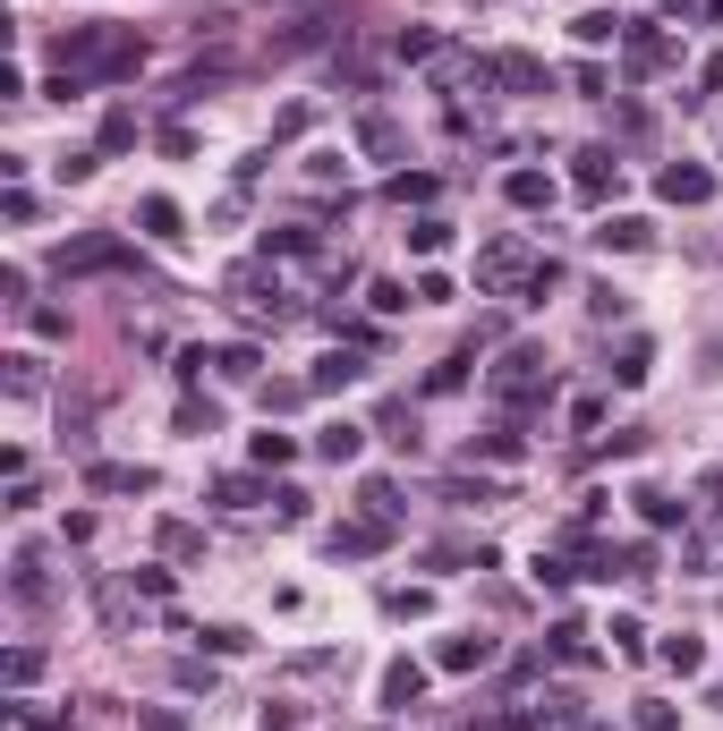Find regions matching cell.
<instances>
[{
    "mask_svg": "<svg viewBox=\"0 0 723 731\" xmlns=\"http://www.w3.org/2000/svg\"><path fill=\"white\" fill-rule=\"evenodd\" d=\"M486 391L502 400V409H536V400H554V357L536 350V341H520V350L486 375Z\"/></svg>",
    "mask_w": 723,
    "mask_h": 731,
    "instance_id": "obj_1",
    "label": "cell"
},
{
    "mask_svg": "<svg viewBox=\"0 0 723 731\" xmlns=\"http://www.w3.org/2000/svg\"><path fill=\"white\" fill-rule=\"evenodd\" d=\"M231 307H238L247 323H264V315L281 323V315H290V307H281V273H264V264H238V273H231Z\"/></svg>",
    "mask_w": 723,
    "mask_h": 731,
    "instance_id": "obj_2",
    "label": "cell"
},
{
    "mask_svg": "<svg viewBox=\"0 0 723 731\" xmlns=\"http://www.w3.org/2000/svg\"><path fill=\"white\" fill-rule=\"evenodd\" d=\"M477 281L486 289H520V281H536V255H527L520 239H493V247L477 255Z\"/></svg>",
    "mask_w": 723,
    "mask_h": 731,
    "instance_id": "obj_3",
    "label": "cell"
},
{
    "mask_svg": "<svg viewBox=\"0 0 723 731\" xmlns=\"http://www.w3.org/2000/svg\"><path fill=\"white\" fill-rule=\"evenodd\" d=\"M486 77H493V86H520V95H545V86H554V77H545V60H527V52H493Z\"/></svg>",
    "mask_w": 723,
    "mask_h": 731,
    "instance_id": "obj_4",
    "label": "cell"
},
{
    "mask_svg": "<svg viewBox=\"0 0 723 731\" xmlns=\"http://www.w3.org/2000/svg\"><path fill=\"white\" fill-rule=\"evenodd\" d=\"M613 188H622V162L604 154V145H588V154H579V196H588V204H604Z\"/></svg>",
    "mask_w": 723,
    "mask_h": 731,
    "instance_id": "obj_5",
    "label": "cell"
},
{
    "mask_svg": "<svg viewBox=\"0 0 723 731\" xmlns=\"http://www.w3.org/2000/svg\"><path fill=\"white\" fill-rule=\"evenodd\" d=\"M111 264H129L120 239H77V247H60V273H111Z\"/></svg>",
    "mask_w": 723,
    "mask_h": 731,
    "instance_id": "obj_6",
    "label": "cell"
},
{
    "mask_svg": "<svg viewBox=\"0 0 723 731\" xmlns=\"http://www.w3.org/2000/svg\"><path fill=\"white\" fill-rule=\"evenodd\" d=\"M596 247H604V255H647V247H656V222L622 213V222H604V230H596Z\"/></svg>",
    "mask_w": 723,
    "mask_h": 731,
    "instance_id": "obj_7",
    "label": "cell"
},
{
    "mask_svg": "<svg viewBox=\"0 0 723 731\" xmlns=\"http://www.w3.org/2000/svg\"><path fill=\"white\" fill-rule=\"evenodd\" d=\"M656 188L672 196V204H707V196H715V179H707V170H698V162H672V170H664Z\"/></svg>",
    "mask_w": 723,
    "mask_h": 731,
    "instance_id": "obj_8",
    "label": "cell"
},
{
    "mask_svg": "<svg viewBox=\"0 0 723 731\" xmlns=\"http://www.w3.org/2000/svg\"><path fill=\"white\" fill-rule=\"evenodd\" d=\"M358 145L375 162H392L400 154V120H392V111H358Z\"/></svg>",
    "mask_w": 723,
    "mask_h": 731,
    "instance_id": "obj_9",
    "label": "cell"
},
{
    "mask_svg": "<svg viewBox=\"0 0 723 731\" xmlns=\"http://www.w3.org/2000/svg\"><path fill=\"white\" fill-rule=\"evenodd\" d=\"M418 698H426V672H418V664H392V672H383V706H392V715H409Z\"/></svg>",
    "mask_w": 723,
    "mask_h": 731,
    "instance_id": "obj_10",
    "label": "cell"
},
{
    "mask_svg": "<svg viewBox=\"0 0 723 731\" xmlns=\"http://www.w3.org/2000/svg\"><path fill=\"white\" fill-rule=\"evenodd\" d=\"M502 196H511L520 213H536V204H554V179H545V170H511V179H502Z\"/></svg>",
    "mask_w": 723,
    "mask_h": 731,
    "instance_id": "obj_11",
    "label": "cell"
},
{
    "mask_svg": "<svg viewBox=\"0 0 723 731\" xmlns=\"http://www.w3.org/2000/svg\"><path fill=\"white\" fill-rule=\"evenodd\" d=\"M43 596H52V578H43V544H26V553H18V605H43Z\"/></svg>",
    "mask_w": 723,
    "mask_h": 731,
    "instance_id": "obj_12",
    "label": "cell"
},
{
    "mask_svg": "<svg viewBox=\"0 0 723 731\" xmlns=\"http://www.w3.org/2000/svg\"><path fill=\"white\" fill-rule=\"evenodd\" d=\"M664 672H681V680H690V672H707V638H664Z\"/></svg>",
    "mask_w": 723,
    "mask_h": 731,
    "instance_id": "obj_13",
    "label": "cell"
},
{
    "mask_svg": "<svg viewBox=\"0 0 723 731\" xmlns=\"http://www.w3.org/2000/svg\"><path fill=\"white\" fill-rule=\"evenodd\" d=\"M493 664V638H443V672H477Z\"/></svg>",
    "mask_w": 723,
    "mask_h": 731,
    "instance_id": "obj_14",
    "label": "cell"
},
{
    "mask_svg": "<svg viewBox=\"0 0 723 731\" xmlns=\"http://www.w3.org/2000/svg\"><path fill=\"white\" fill-rule=\"evenodd\" d=\"M136 222H145V239H179V204H170V196H145Z\"/></svg>",
    "mask_w": 723,
    "mask_h": 731,
    "instance_id": "obj_15",
    "label": "cell"
},
{
    "mask_svg": "<svg viewBox=\"0 0 723 731\" xmlns=\"http://www.w3.org/2000/svg\"><path fill=\"white\" fill-rule=\"evenodd\" d=\"M358 375H366L358 357H349V350H332L324 366H315V391H349V383H358Z\"/></svg>",
    "mask_w": 723,
    "mask_h": 731,
    "instance_id": "obj_16",
    "label": "cell"
},
{
    "mask_svg": "<svg viewBox=\"0 0 723 731\" xmlns=\"http://www.w3.org/2000/svg\"><path fill=\"white\" fill-rule=\"evenodd\" d=\"M638 519H647V528H672V519H690V510L672 502V494H656V485H638Z\"/></svg>",
    "mask_w": 723,
    "mask_h": 731,
    "instance_id": "obj_17",
    "label": "cell"
},
{
    "mask_svg": "<svg viewBox=\"0 0 723 731\" xmlns=\"http://www.w3.org/2000/svg\"><path fill=\"white\" fill-rule=\"evenodd\" d=\"M664 60H672V43H664L656 26H638V34H630V68H664Z\"/></svg>",
    "mask_w": 723,
    "mask_h": 731,
    "instance_id": "obj_18",
    "label": "cell"
},
{
    "mask_svg": "<svg viewBox=\"0 0 723 731\" xmlns=\"http://www.w3.org/2000/svg\"><path fill=\"white\" fill-rule=\"evenodd\" d=\"M358 425H349V417H341V425H324V434H315V451H324V459H358Z\"/></svg>",
    "mask_w": 723,
    "mask_h": 731,
    "instance_id": "obj_19",
    "label": "cell"
},
{
    "mask_svg": "<svg viewBox=\"0 0 723 731\" xmlns=\"http://www.w3.org/2000/svg\"><path fill=\"white\" fill-rule=\"evenodd\" d=\"M102 494H154V468H94Z\"/></svg>",
    "mask_w": 723,
    "mask_h": 731,
    "instance_id": "obj_20",
    "label": "cell"
},
{
    "mask_svg": "<svg viewBox=\"0 0 723 731\" xmlns=\"http://www.w3.org/2000/svg\"><path fill=\"white\" fill-rule=\"evenodd\" d=\"M383 612H400V621H426V612H434V587H392V596H383Z\"/></svg>",
    "mask_w": 723,
    "mask_h": 731,
    "instance_id": "obj_21",
    "label": "cell"
},
{
    "mask_svg": "<svg viewBox=\"0 0 723 731\" xmlns=\"http://www.w3.org/2000/svg\"><path fill=\"white\" fill-rule=\"evenodd\" d=\"M647 366H656V350H647V341H622V366H613V383H630V391H638V383H647Z\"/></svg>",
    "mask_w": 723,
    "mask_h": 731,
    "instance_id": "obj_22",
    "label": "cell"
},
{
    "mask_svg": "<svg viewBox=\"0 0 723 731\" xmlns=\"http://www.w3.org/2000/svg\"><path fill=\"white\" fill-rule=\"evenodd\" d=\"M290 459H298V443H290V434H272V425H264V434H256V468H290Z\"/></svg>",
    "mask_w": 723,
    "mask_h": 731,
    "instance_id": "obj_23",
    "label": "cell"
},
{
    "mask_svg": "<svg viewBox=\"0 0 723 731\" xmlns=\"http://www.w3.org/2000/svg\"><path fill=\"white\" fill-rule=\"evenodd\" d=\"M554 655L561 664H588V630L579 621H554Z\"/></svg>",
    "mask_w": 723,
    "mask_h": 731,
    "instance_id": "obj_24",
    "label": "cell"
},
{
    "mask_svg": "<svg viewBox=\"0 0 723 731\" xmlns=\"http://www.w3.org/2000/svg\"><path fill=\"white\" fill-rule=\"evenodd\" d=\"M9 391H18V400H34V391H43V366H34V357H26V350L9 357Z\"/></svg>",
    "mask_w": 723,
    "mask_h": 731,
    "instance_id": "obj_25",
    "label": "cell"
},
{
    "mask_svg": "<svg viewBox=\"0 0 723 731\" xmlns=\"http://www.w3.org/2000/svg\"><path fill=\"white\" fill-rule=\"evenodd\" d=\"M613 34H622V18H613V9H588V18H579V43H613Z\"/></svg>",
    "mask_w": 723,
    "mask_h": 731,
    "instance_id": "obj_26",
    "label": "cell"
},
{
    "mask_svg": "<svg viewBox=\"0 0 723 731\" xmlns=\"http://www.w3.org/2000/svg\"><path fill=\"white\" fill-rule=\"evenodd\" d=\"M426 196H434L426 170H400V179H392V204H426Z\"/></svg>",
    "mask_w": 723,
    "mask_h": 731,
    "instance_id": "obj_27",
    "label": "cell"
},
{
    "mask_svg": "<svg viewBox=\"0 0 723 731\" xmlns=\"http://www.w3.org/2000/svg\"><path fill=\"white\" fill-rule=\"evenodd\" d=\"M213 502H222V510H256V485H247V477H222V485H213Z\"/></svg>",
    "mask_w": 723,
    "mask_h": 731,
    "instance_id": "obj_28",
    "label": "cell"
},
{
    "mask_svg": "<svg viewBox=\"0 0 723 731\" xmlns=\"http://www.w3.org/2000/svg\"><path fill=\"white\" fill-rule=\"evenodd\" d=\"M163 553H204V536L188 528V519H163Z\"/></svg>",
    "mask_w": 723,
    "mask_h": 731,
    "instance_id": "obj_29",
    "label": "cell"
},
{
    "mask_svg": "<svg viewBox=\"0 0 723 731\" xmlns=\"http://www.w3.org/2000/svg\"><path fill=\"white\" fill-rule=\"evenodd\" d=\"M102 145H111V154H120V145H136V111H111V120H102Z\"/></svg>",
    "mask_w": 723,
    "mask_h": 731,
    "instance_id": "obj_30",
    "label": "cell"
},
{
    "mask_svg": "<svg viewBox=\"0 0 723 731\" xmlns=\"http://www.w3.org/2000/svg\"><path fill=\"white\" fill-rule=\"evenodd\" d=\"M409 247H418V255H443V247H452V230H443V222H418V230H409Z\"/></svg>",
    "mask_w": 723,
    "mask_h": 731,
    "instance_id": "obj_31",
    "label": "cell"
},
{
    "mask_svg": "<svg viewBox=\"0 0 723 731\" xmlns=\"http://www.w3.org/2000/svg\"><path fill=\"white\" fill-rule=\"evenodd\" d=\"M213 366H222V375H231V383H247V375H256V350L238 341V350H222V357H213Z\"/></svg>",
    "mask_w": 723,
    "mask_h": 731,
    "instance_id": "obj_32",
    "label": "cell"
},
{
    "mask_svg": "<svg viewBox=\"0 0 723 731\" xmlns=\"http://www.w3.org/2000/svg\"><path fill=\"white\" fill-rule=\"evenodd\" d=\"M460 383H468V357H443V366L426 375V391H460Z\"/></svg>",
    "mask_w": 723,
    "mask_h": 731,
    "instance_id": "obj_33",
    "label": "cell"
},
{
    "mask_svg": "<svg viewBox=\"0 0 723 731\" xmlns=\"http://www.w3.org/2000/svg\"><path fill=\"white\" fill-rule=\"evenodd\" d=\"M179 434H213V409L204 400H179Z\"/></svg>",
    "mask_w": 723,
    "mask_h": 731,
    "instance_id": "obj_34",
    "label": "cell"
},
{
    "mask_svg": "<svg viewBox=\"0 0 723 731\" xmlns=\"http://www.w3.org/2000/svg\"><path fill=\"white\" fill-rule=\"evenodd\" d=\"M536 587H554V596H561V587H570V562H554V553H536Z\"/></svg>",
    "mask_w": 723,
    "mask_h": 731,
    "instance_id": "obj_35",
    "label": "cell"
},
{
    "mask_svg": "<svg viewBox=\"0 0 723 731\" xmlns=\"http://www.w3.org/2000/svg\"><path fill=\"white\" fill-rule=\"evenodd\" d=\"M204 646H213V655H238V646H247V630H231V621H213V630H204Z\"/></svg>",
    "mask_w": 723,
    "mask_h": 731,
    "instance_id": "obj_36",
    "label": "cell"
},
{
    "mask_svg": "<svg viewBox=\"0 0 723 731\" xmlns=\"http://www.w3.org/2000/svg\"><path fill=\"white\" fill-rule=\"evenodd\" d=\"M264 731H298V706H281V698H272V706H264Z\"/></svg>",
    "mask_w": 723,
    "mask_h": 731,
    "instance_id": "obj_37",
    "label": "cell"
},
{
    "mask_svg": "<svg viewBox=\"0 0 723 731\" xmlns=\"http://www.w3.org/2000/svg\"><path fill=\"white\" fill-rule=\"evenodd\" d=\"M136 723H145V731H188V723H179V715H163V706H145Z\"/></svg>",
    "mask_w": 723,
    "mask_h": 731,
    "instance_id": "obj_38",
    "label": "cell"
},
{
    "mask_svg": "<svg viewBox=\"0 0 723 731\" xmlns=\"http://www.w3.org/2000/svg\"><path fill=\"white\" fill-rule=\"evenodd\" d=\"M707 86H715V95H723V52H715V60H707Z\"/></svg>",
    "mask_w": 723,
    "mask_h": 731,
    "instance_id": "obj_39",
    "label": "cell"
},
{
    "mask_svg": "<svg viewBox=\"0 0 723 731\" xmlns=\"http://www.w3.org/2000/svg\"><path fill=\"white\" fill-rule=\"evenodd\" d=\"M707 502H715V510H723V477H707Z\"/></svg>",
    "mask_w": 723,
    "mask_h": 731,
    "instance_id": "obj_40",
    "label": "cell"
},
{
    "mask_svg": "<svg viewBox=\"0 0 723 731\" xmlns=\"http://www.w3.org/2000/svg\"><path fill=\"white\" fill-rule=\"evenodd\" d=\"M664 9H681V0H664Z\"/></svg>",
    "mask_w": 723,
    "mask_h": 731,
    "instance_id": "obj_41",
    "label": "cell"
}]
</instances>
